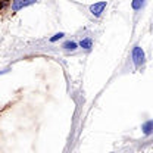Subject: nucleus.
Instances as JSON below:
<instances>
[{"label":"nucleus","mask_w":153,"mask_h":153,"mask_svg":"<svg viewBox=\"0 0 153 153\" xmlns=\"http://www.w3.org/2000/svg\"><path fill=\"white\" fill-rule=\"evenodd\" d=\"M131 57H133V63L137 66V68H140L143 63H144V50L140 47V46H134L133 50H131Z\"/></svg>","instance_id":"obj_1"},{"label":"nucleus","mask_w":153,"mask_h":153,"mask_svg":"<svg viewBox=\"0 0 153 153\" xmlns=\"http://www.w3.org/2000/svg\"><path fill=\"white\" fill-rule=\"evenodd\" d=\"M37 3V0H12V10L13 12H19L24 7H28L31 4Z\"/></svg>","instance_id":"obj_2"},{"label":"nucleus","mask_w":153,"mask_h":153,"mask_svg":"<svg viewBox=\"0 0 153 153\" xmlns=\"http://www.w3.org/2000/svg\"><path fill=\"white\" fill-rule=\"evenodd\" d=\"M106 4H108V3H106L105 0H103V1H97V3H94V4H91V6H90V12H91V15L100 16V15L103 13Z\"/></svg>","instance_id":"obj_3"},{"label":"nucleus","mask_w":153,"mask_h":153,"mask_svg":"<svg viewBox=\"0 0 153 153\" xmlns=\"http://www.w3.org/2000/svg\"><path fill=\"white\" fill-rule=\"evenodd\" d=\"M141 130H143V133L146 134V135H150V134H152V131H153V121H152V119L146 121V122L143 124Z\"/></svg>","instance_id":"obj_4"},{"label":"nucleus","mask_w":153,"mask_h":153,"mask_svg":"<svg viewBox=\"0 0 153 153\" xmlns=\"http://www.w3.org/2000/svg\"><path fill=\"white\" fill-rule=\"evenodd\" d=\"M79 47H82L84 50H90L93 47V40L91 38H82L79 41Z\"/></svg>","instance_id":"obj_5"},{"label":"nucleus","mask_w":153,"mask_h":153,"mask_svg":"<svg viewBox=\"0 0 153 153\" xmlns=\"http://www.w3.org/2000/svg\"><path fill=\"white\" fill-rule=\"evenodd\" d=\"M146 6V0H133L131 1V7L134 10H140Z\"/></svg>","instance_id":"obj_6"},{"label":"nucleus","mask_w":153,"mask_h":153,"mask_svg":"<svg viewBox=\"0 0 153 153\" xmlns=\"http://www.w3.org/2000/svg\"><path fill=\"white\" fill-rule=\"evenodd\" d=\"M62 47H63L65 50H71V52H74L76 47H78V44H76L75 41H65V43L62 44Z\"/></svg>","instance_id":"obj_7"},{"label":"nucleus","mask_w":153,"mask_h":153,"mask_svg":"<svg viewBox=\"0 0 153 153\" xmlns=\"http://www.w3.org/2000/svg\"><path fill=\"white\" fill-rule=\"evenodd\" d=\"M63 37H65V33H57V34H55L53 37L50 38V43H55V41H57V40H60Z\"/></svg>","instance_id":"obj_8"}]
</instances>
